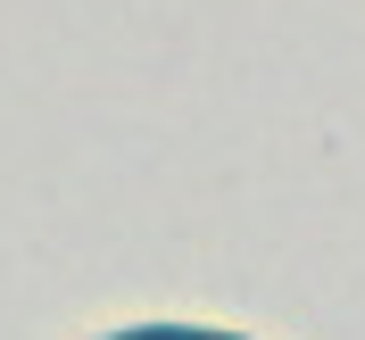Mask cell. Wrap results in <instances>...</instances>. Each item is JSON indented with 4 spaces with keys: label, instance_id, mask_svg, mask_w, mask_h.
Instances as JSON below:
<instances>
[{
    "label": "cell",
    "instance_id": "6da1fadb",
    "mask_svg": "<svg viewBox=\"0 0 365 340\" xmlns=\"http://www.w3.org/2000/svg\"><path fill=\"white\" fill-rule=\"evenodd\" d=\"M116 340H241V332H200V324H141V332H116Z\"/></svg>",
    "mask_w": 365,
    "mask_h": 340
}]
</instances>
